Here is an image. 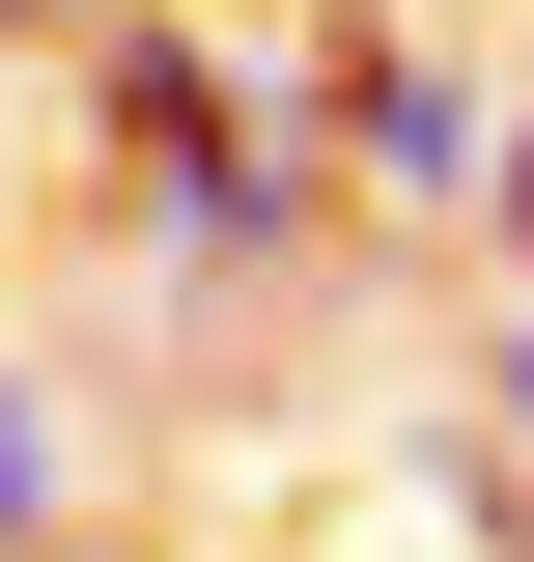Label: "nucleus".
<instances>
[{
  "instance_id": "nucleus-1",
  "label": "nucleus",
  "mask_w": 534,
  "mask_h": 562,
  "mask_svg": "<svg viewBox=\"0 0 534 562\" xmlns=\"http://www.w3.org/2000/svg\"><path fill=\"white\" fill-rule=\"evenodd\" d=\"M85 140L141 169L169 281H310V254H337L310 29H198V0H113V29H85Z\"/></svg>"
},
{
  "instance_id": "nucleus-2",
  "label": "nucleus",
  "mask_w": 534,
  "mask_h": 562,
  "mask_svg": "<svg viewBox=\"0 0 534 562\" xmlns=\"http://www.w3.org/2000/svg\"><path fill=\"white\" fill-rule=\"evenodd\" d=\"M310 140L366 225H478V140H507V85L450 57V29H310Z\"/></svg>"
},
{
  "instance_id": "nucleus-3",
  "label": "nucleus",
  "mask_w": 534,
  "mask_h": 562,
  "mask_svg": "<svg viewBox=\"0 0 534 562\" xmlns=\"http://www.w3.org/2000/svg\"><path fill=\"white\" fill-rule=\"evenodd\" d=\"M57 535H85V394L0 366V562H57Z\"/></svg>"
},
{
  "instance_id": "nucleus-4",
  "label": "nucleus",
  "mask_w": 534,
  "mask_h": 562,
  "mask_svg": "<svg viewBox=\"0 0 534 562\" xmlns=\"http://www.w3.org/2000/svg\"><path fill=\"white\" fill-rule=\"evenodd\" d=\"M478 254H507V310H534V113L478 140Z\"/></svg>"
},
{
  "instance_id": "nucleus-5",
  "label": "nucleus",
  "mask_w": 534,
  "mask_h": 562,
  "mask_svg": "<svg viewBox=\"0 0 534 562\" xmlns=\"http://www.w3.org/2000/svg\"><path fill=\"white\" fill-rule=\"evenodd\" d=\"M478 562H534V450H507V479H478Z\"/></svg>"
},
{
  "instance_id": "nucleus-6",
  "label": "nucleus",
  "mask_w": 534,
  "mask_h": 562,
  "mask_svg": "<svg viewBox=\"0 0 534 562\" xmlns=\"http://www.w3.org/2000/svg\"><path fill=\"white\" fill-rule=\"evenodd\" d=\"M478 394H507V450H534V310H507V366H478Z\"/></svg>"
},
{
  "instance_id": "nucleus-7",
  "label": "nucleus",
  "mask_w": 534,
  "mask_h": 562,
  "mask_svg": "<svg viewBox=\"0 0 534 562\" xmlns=\"http://www.w3.org/2000/svg\"><path fill=\"white\" fill-rule=\"evenodd\" d=\"M0 29H57V57H85V29H113V0H0Z\"/></svg>"
}]
</instances>
